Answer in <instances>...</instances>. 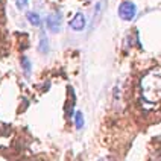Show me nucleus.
<instances>
[{
    "label": "nucleus",
    "mask_w": 161,
    "mask_h": 161,
    "mask_svg": "<svg viewBox=\"0 0 161 161\" xmlns=\"http://www.w3.org/2000/svg\"><path fill=\"white\" fill-rule=\"evenodd\" d=\"M47 29L53 34H58L61 31V24H62V17L59 12H55V14H50L47 17Z\"/></svg>",
    "instance_id": "2"
},
{
    "label": "nucleus",
    "mask_w": 161,
    "mask_h": 161,
    "mask_svg": "<svg viewBox=\"0 0 161 161\" xmlns=\"http://www.w3.org/2000/svg\"><path fill=\"white\" fill-rule=\"evenodd\" d=\"M84 123H85L84 114H82L80 111H76V113H75V125H76V128H78V129H82V128H84Z\"/></svg>",
    "instance_id": "7"
},
{
    "label": "nucleus",
    "mask_w": 161,
    "mask_h": 161,
    "mask_svg": "<svg viewBox=\"0 0 161 161\" xmlns=\"http://www.w3.org/2000/svg\"><path fill=\"white\" fill-rule=\"evenodd\" d=\"M100 161H111L110 158H103V160H100Z\"/></svg>",
    "instance_id": "11"
},
{
    "label": "nucleus",
    "mask_w": 161,
    "mask_h": 161,
    "mask_svg": "<svg viewBox=\"0 0 161 161\" xmlns=\"http://www.w3.org/2000/svg\"><path fill=\"white\" fill-rule=\"evenodd\" d=\"M85 24H87V20H85V17H84L82 12H78V14L73 17V20L70 21V28H72V31H75V32L84 31V29H85Z\"/></svg>",
    "instance_id": "3"
},
{
    "label": "nucleus",
    "mask_w": 161,
    "mask_h": 161,
    "mask_svg": "<svg viewBox=\"0 0 161 161\" xmlns=\"http://www.w3.org/2000/svg\"><path fill=\"white\" fill-rule=\"evenodd\" d=\"M21 64H23V70H24V75H26V76H31V72H32V67H31V61H29L26 56H23V58H21Z\"/></svg>",
    "instance_id": "8"
},
{
    "label": "nucleus",
    "mask_w": 161,
    "mask_h": 161,
    "mask_svg": "<svg viewBox=\"0 0 161 161\" xmlns=\"http://www.w3.org/2000/svg\"><path fill=\"white\" fill-rule=\"evenodd\" d=\"M103 3H105V2H102V0H99V2L96 3V9H94V20H93V24H96V23L99 21V18H100V14H102V11H103Z\"/></svg>",
    "instance_id": "5"
},
{
    "label": "nucleus",
    "mask_w": 161,
    "mask_h": 161,
    "mask_svg": "<svg viewBox=\"0 0 161 161\" xmlns=\"http://www.w3.org/2000/svg\"><path fill=\"white\" fill-rule=\"evenodd\" d=\"M69 93H70V102H69V107H67V116L72 117L73 116V105H75V91L72 87H69Z\"/></svg>",
    "instance_id": "6"
},
{
    "label": "nucleus",
    "mask_w": 161,
    "mask_h": 161,
    "mask_svg": "<svg viewBox=\"0 0 161 161\" xmlns=\"http://www.w3.org/2000/svg\"><path fill=\"white\" fill-rule=\"evenodd\" d=\"M40 50L43 52V53H47V52H49V41H47V38H46V35H41Z\"/></svg>",
    "instance_id": "9"
},
{
    "label": "nucleus",
    "mask_w": 161,
    "mask_h": 161,
    "mask_svg": "<svg viewBox=\"0 0 161 161\" xmlns=\"http://www.w3.org/2000/svg\"><path fill=\"white\" fill-rule=\"evenodd\" d=\"M26 18H28V21H29L32 26H40L41 24V17L37 12H28V14H26Z\"/></svg>",
    "instance_id": "4"
},
{
    "label": "nucleus",
    "mask_w": 161,
    "mask_h": 161,
    "mask_svg": "<svg viewBox=\"0 0 161 161\" xmlns=\"http://www.w3.org/2000/svg\"><path fill=\"white\" fill-rule=\"evenodd\" d=\"M135 14H137V6L132 2H123L119 6V15H120L122 20H125V21L134 20Z\"/></svg>",
    "instance_id": "1"
},
{
    "label": "nucleus",
    "mask_w": 161,
    "mask_h": 161,
    "mask_svg": "<svg viewBox=\"0 0 161 161\" xmlns=\"http://www.w3.org/2000/svg\"><path fill=\"white\" fill-rule=\"evenodd\" d=\"M15 3H17V8H18V9H24V8L28 6L29 0H15Z\"/></svg>",
    "instance_id": "10"
}]
</instances>
